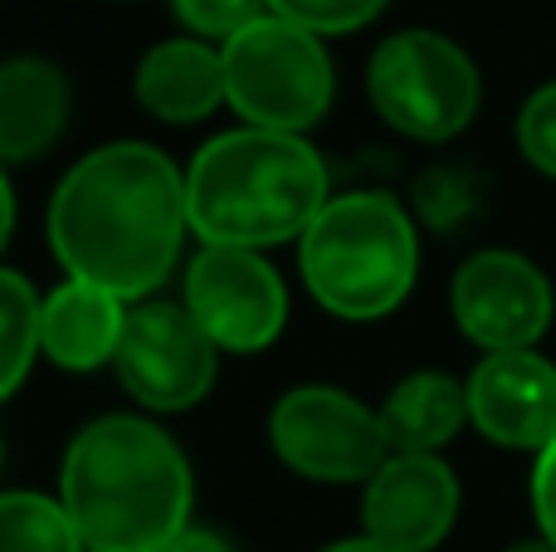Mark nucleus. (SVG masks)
Masks as SVG:
<instances>
[{"mask_svg": "<svg viewBox=\"0 0 556 552\" xmlns=\"http://www.w3.org/2000/svg\"><path fill=\"white\" fill-rule=\"evenodd\" d=\"M191 230L186 176L147 142L78 156L49 201V244L68 279L132 303L162 289Z\"/></svg>", "mask_w": 556, "mask_h": 552, "instance_id": "obj_1", "label": "nucleus"}, {"mask_svg": "<svg viewBox=\"0 0 556 552\" xmlns=\"http://www.w3.org/2000/svg\"><path fill=\"white\" fill-rule=\"evenodd\" d=\"M191 460L147 416H103L74 436L59 504L88 552H166L191 528Z\"/></svg>", "mask_w": 556, "mask_h": 552, "instance_id": "obj_2", "label": "nucleus"}, {"mask_svg": "<svg viewBox=\"0 0 556 552\" xmlns=\"http://www.w3.org/2000/svg\"><path fill=\"white\" fill-rule=\"evenodd\" d=\"M327 166L303 137L235 127L195 152L186 172V215L201 244L220 250H269L303 240L323 215Z\"/></svg>", "mask_w": 556, "mask_h": 552, "instance_id": "obj_3", "label": "nucleus"}, {"mask_svg": "<svg viewBox=\"0 0 556 552\" xmlns=\"http://www.w3.org/2000/svg\"><path fill=\"white\" fill-rule=\"evenodd\" d=\"M303 284L332 318L376 323L395 313L420 274V235L401 201L381 191L332 196L298 240Z\"/></svg>", "mask_w": 556, "mask_h": 552, "instance_id": "obj_4", "label": "nucleus"}, {"mask_svg": "<svg viewBox=\"0 0 556 552\" xmlns=\"http://www.w3.org/2000/svg\"><path fill=\"white\" fill-rule=\"evenodd\" d=\"M225 59V103L244 127L303 137L332 108V59L323 35L283 15H264L220 49Z\"/></svg>", "mask_w": 556, "mask_h": 552, "instance_id": "obj_5", "label": "nucleus"}, {"mask_svg": "<svg viewBox=\"0 0 556 552\" xmlns=\"http://www.w3.org/2000/svg\"><path fill=\"white\" fill-rule=\"evenodd\" d=\"M371 108L415 142H450L479 113V68L454 39L434 29H401L381 39L366 64Z\"/></svg>", "mask_w": 556, "mask_h": 552, "instance_id": "obj_6", "label": "nucleus"}, {"mask_svg": "<svg viewBox=\"0 0 556 552\" xmlns=\"http://www.w3.org/2000/svg\"><path fill=\"white\" fill-rule=\"evenodd\" d=\"M269 440L293 475L317 485H371L395 455L381 411L362 406L342 387H293L274 406Z\"/></svg>", "mask_w": 556, "mask_h": 552, "instance_id": "obj_7", "label": "nucleus"}, {"mask_svg": "<svg viewBox=\"0 0 556 552\" xmlns=\"http://www.w3.org/2000/svg\"><path fill=\"white\" fill-rule=\"evenodd\" d=\"M215 357L220 348L205 338L186 303L142 299L137 309H127L113 372L137 406L172 416L205 401V391L215 387Z\"/></svg>", "mask_w": 556, "mask_h": 552, "instance_id": "obj_8", "label": "nucleus"}, {"mask_svg": "<svg viewBox=\"0 0 556 552\" xmlns=\"http://www.w3.org/2000/svg\"><path fill=\"white\" fill-rule=\"evenodd\" d=\"M186 309L220 352H264L288 323V289L260 250L201 244L186 269Z\"/></svg>", "mask_w": 556, "mask_h": 552, "instance_id": "obj_9", "label": "nucleus"}, {"mask_svg": "<svg viewBox=\"0 0 556 552\" xmlns=\"http://www.w3.org/2000/svg\"><path fill=\"white\" fill-rule=\"evenodd\" d=\"M459 333L483 352H528L552 328V284L513 250H483L459 264L450 289Z\"/></svg>", "mask_w": 556, "mask_h": 552, "instance_id": "obj_10", "label": "nucleus"}, {"mask_svg": "<svg viewBox=\"0 0 556 552\" xmlns=\"http://www.w3.org/2000/svg\"><path fill=\"white\" fill-rule=\"evenodd\" d=\"M459 518V479L440 455H391L362 499L366 538L391 552H434Z\"/></svg>", "mask_w": 556, "mask_h": 552, "instance_id": "obj_11", "label": "nucleus"}, {"mask_svg": "<svg viewBox=\"0 0 556 552\" xmlns=\"http://www.w3.org/2000/svg\"><path fill=\"white\" fill-rule=\"evenodd\" d=\"M469 421L503 450H547L556 440V367L538 352H489L473 367Z\"/></svg>", "mask_w": 556, "mask_h": 552, "instance_id": "obj_12", "label": "nucleus"}, {"mask_svg": "<svg viewBox=\"0 0 556 552\" xmlns=\"http://www.w3.org/2000/svg\"><path fill=\"white\" fill-rule=\"evenodd\" d=\"M68 78L49 59L0 64V166L39 162L68 127Z\"/></svg>", "mask_w": 556, "mask_h": 552, "instance_id": "obj_13", "label": "nucleus"}, {"mask_svg": "<svg viewBox=\"0 0 556 552\" xmlns=\"http://www.w3.org/2000/svg\"><path fill=\"white\" fill-rule=\"evenodd\" d=\"M137 103L162 123H201L225 103V59L201 39H166L137 64Z\"/></svg>", "mask_w": 556, "mask_h": 552, "instance_id": "obj_14", "label": "nucleus"}, {"mask_svg": "<svg viewBox=\"0 0 556 552\" xmlns=\"http://www.w3.org/2000/svg\"><path fill=\"white\" fill-rule=\"evenodd\" d=\"M127 328L123 299L93 289V284H59L45 299V318H39V342L45 357L64 372H93L117 357V342Z\"/></svg>", "mask_w": 556, "mask_h": 552, "instance_id": "obj_15", "label": "nucleus"}, {"mask_svg": "<svg viewBox=\"0 0 556 552\" xmlns=\"http://www.w3.org/2000/svg\"><path fill=\"white\" fill-rule=\"evenodd\" d=\"M469 421V387L444 372H410L381 406V426L395 455H440Z\"/></svg>", "mask_w": 556, "mask_h": 552, "instance_id": "obj_16", "label": "nucleus"}, {"mask_svg": "<svg viewBox=\"0 0 556 552\" xmlns=\"http://www.w3.org/2000/svg\"><path fill=\"white\" fill-rule=\"evenodd\" d=\"M39 318H45V299L29 289V279L15 269H0V401L15 397L35 357L45 352Z\"/></svg>", "mask_w": 556, "mask_h": 552, "instance_id": "obj_17", "label": "nucleus"}, {"mask_svg": "<svg viewBox=\"0 0 556 552\" xmlns=\"http://www.w3.org/2000/svg\"><path fill=\"white\" fill-rule=\"evenodd\" d=\"M0 552H88L64 504L45 494H0Z\"/></svg>", "mask_w": 556, "mask_h": 552, "instance_id": "obj_18", "label": "nucleus"}, {"mask_svg": "<svg viewBox=\"0 0 556 552\" xmlns=\"http://www.w3.org/2000/svg\"><path fill=\"white\" fill-rule=\"evenodd\" d=\"M172 10L186 29H195L201 39H225V45L260 25L264 15H274L269 0H172Z\"/></svg>", "mask_w": 556, "mask_h": 552, "instance_id": "obj_19", "label": "nucleus"}, {"mask_svg": "<svg viewBox=\"0 0 556 552\" xmlns=\"http://www.w3.org/2000/svg\"><path fill=\"white\" fill-rule=\"evenodd\" d=\"M269 10L313 35H352L381 15L386 0H269Z\"/></svg>", "mask_w": 556, "mask_h": 552, "instance_id": "obj_20", "label": "nucleus"}, {"mask_svg": "<svg viewBox=\"0 0 556 552\" xmlns=\"http://www.w3.org/2000/svg\"><path fill=\"white\" fill-rule=\"evenodd\" d=\"M518 147L538 172L556 176V78L542 84L518 113Z\"/></svg>", "mask_w": 556, "mask_h": 552, "instance_id": "obj_21", "label": "nucleus"}, {"mask_svg": "<svg viewBox=\"0 0 556 552\" xmlns=\"http://www.w3.org/2000/svg\"><path fill=\"white\" fill-rule=\"evenodd\" d=\"M532 509H538V528L542 538L556 548V440L538 455V469H532Z\"/></svg>", "mask_w": 556, "mask_h": 552, "instance_id": "obj_22", "label": "nucleus"}, {"mask_svg": "<svg viewBox=\"0 0 556 552\" xmlns=\"http://www.w3.org/2000/svg\"><path fill=\"white\" fill-rule=\"evenodd\" d=\"M166 552H235V548L225 543L220 534H211V528H186V534L176 538Z\"/></svg>", "mask_w": 556, "mask_h": 552, "instance_id": "obj_23", "label": "nucleus"}, {"mask_svg": "<svg viewBox=\"0 0 556 552\" xmlns=\"http://www.w3.org/2000/svg\"><path fill=\"white\" fill-rule=\"evenodd\" d=\"M10 230H15V196H10V181H5V166H0V250H5Z\"/></svg>", "mask_w": 556, "mask_h": 552, "instance_id": "obj_24", "label": "nucleus"}, {"mask_svg": "<svg viewBox=\"0 0 556 552\" xmlns=\"http://www.w3.org/2000/svg\"><path fill=\"white\" fill-rule=\"evenodd\" d=\"M323 552H391V548H381L376 538H346V543H332V548H323Z\"/></svg>", "mask_w": 556, "mask_h": 552, "instance_id": "obj_25", "label": "nucleus"}, {"mask_svg": "<svg viewBox=\"0 0 556 552\" xmlns=\"http://www.w3.org/2000/svg\"><path fill=\"white\" fill-rule=\"evenodd\" d=\"M508 552H556V548L547 543V538H522V543H513Z\"/></svg>", "mask_w": 556, "mask_h": 552, "instance_id": "obj_26", "label": "nucleus"}, {"mask_svg": "<svg viewBox=\"0 0 556 552\" xmlns=\"http://www.w3.org/2000/svg\"><path fill=\"white\" fill-rule=\"evenodd\" d=\"M0 460H5V446H0Z\"/></svg>", "mask_w": 556, "mask_h": 552, "instance_id": "obj_27", "label": "nucleus"}]
</instances>
